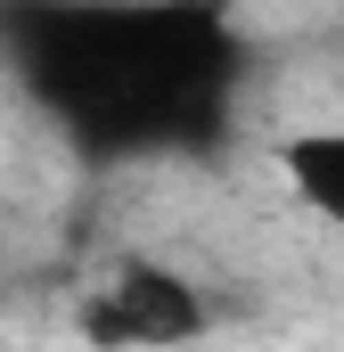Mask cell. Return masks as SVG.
Wrapping results in <instances>:
<instances>
[{"label": "cell", "mask_w": 344, "mask_h": 352, "mask_svg": "<svg viewBox=\"0 0 344 352\" xmlns=\"http://www.w3.org/2000/svg\"><path fill=\"white\" fill-rule=\"evenodd\" d=\"M270 164L287 180V197L303 213H320L328 230H344V123H303L270 148Z\"/></svg>", "instance_id": "obj_2"}, {"label": "cell", "mask_w": 344, "mask_h": 352, "mask_svg": "<svg viewBox=\"0 0 344 352\" xmlns=\"http://www.w3.org/2000/svg\"><path fill=\"white\" fill-rule=\"evenodd\" d=\"M90 344H189L213 328L205 295L164 263H115L107 287H90V303L74 311Z\"/></svg>", "instance_id": "obj_1"}]
</instances>
